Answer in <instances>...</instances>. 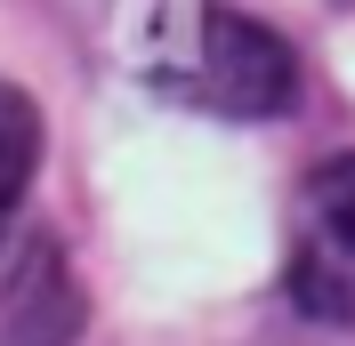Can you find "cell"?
Wrapping results in <instances>:
<instances>
[{
	"label": "cell",
	"instance_id": "2",
	"mask_svg": "<svg viewBox=\"0 0 355 346\" xmlns=\"http://www.w3.org/2000/svg\"><path fill=\"white\" fill-rule=\"evenodd\" d=\"M291 306L315 322H355V153H331L291 194Z\"/></svg>",
	"mask_w": 355,
	"mask_h": 346
},
{
	"label": "cell",
	"instance_id": "1",
	"mask_svg": "<svg viewBox=\"0 0 355 346\" xmlns=\"http://www.w3.org/2000/svg\"><path fill=\"white\" fill-rule=\"evenodd\" d=\"M130 65L178 105L226 121H275L299 105L291 41L218 0H146V17H130Z\"/></svg>",
	"mask_w": 355,
	"mask_h": 346
},
{
	"label": "cell",
	"instance_id": "3",
	"mask_svg": "<svg viewBox=\"0 0 355 346\" xmlns=\"http://www.w3.org/2000/svg\"><path fill=\"white\" fill-rule=\"evenodd\" d=\"M81 282L49 226L0 234V346H73L81 338Z\"/></svg>",
	"mask_w": 355,
	"mask_h": 346
},
{
	"label": "cell",
	"instance_id": "4",
	"mask_svg": "<svg viewBox=\"0 0 355 346\" xmlns=\"http://www.w3.org/2000/svg\"><path fill=\"white\" fill-rule=\"evenodd\" d=\"M33 170H41V105L17 81H0V234L17 226L24 194H33Z\"/></svg>",
	"mask_w": 355,
	"mask_h": 346
}]
</instances>
